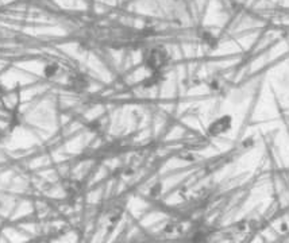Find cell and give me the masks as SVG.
Returning <instances> with one entry per match:
<instances>
[{
    "label": "cell",
    "mask_w": 289,
    "mask_h": 243,
    "mask_svg": "<svg viewBox=\"0 0 289 243\" xmlns=\"http://www.w3.org/2000/svg\"><path fill=\"white\" fill-rule=\"evenodd\" d=\"M165 61V56L161 53V51L155 50L153 53H150V57H149V65L151 68H158V66H161L164 64Z\"/></svg>",
    "instance_id": "obj_1"
}]
</instances>
